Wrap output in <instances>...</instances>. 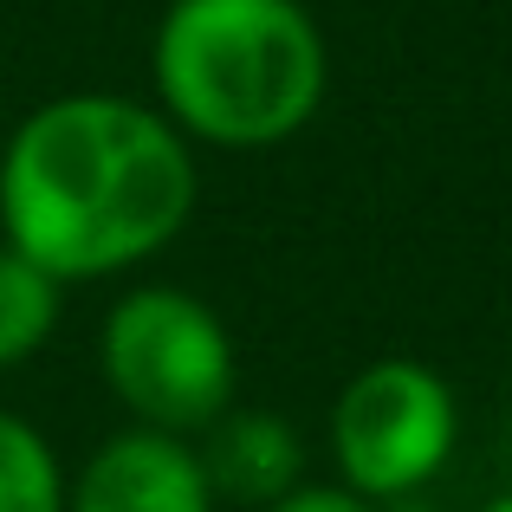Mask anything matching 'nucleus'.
Wrapping results in <instances>:
<instances>
[{"mask_svg":"<svg viewBox=\"0 0 512 512\" xmlns=\"http://www.w3.org/2000/svg\"><path fill=\"white\" fill-rule=\"evenodd\" d=\"M195 201V143L124 91L46 98L0 150V240L59 286L156 260Z\"/></svg>","mask_w":512,"mask_h":512,"instance_id":"obj_1","label":"nucleus"},{"mask_svg":"<svg viewBox=\"0 0 512 512\" xmlns=\"http://www.w3.org/2000/svg\"><path fill=\"white\" fill-rule=\"evenodd\" d=\"M150 72L156 111L188 143L273 150L318 117L331 52L305 0H169Z\"/></svg>","mask_w":512,"mask_h":512,"instance_id":"obj_2","label":"nucleus"},{"mask_svg":"<svg viewBox=\"0 0 512 512\" xmlns=\"http://www.w3.org/2000/svg\"><path fill=\"white\" fill-rule=\"evenodd\" d=\"M98 363L111 396L137 415V428L201 435L234 409V338L221 312L182 286H137L104 312Z\"/></svg>","mask_w":512,"mask_h":512,"instance_id":"obj_3","label":"nucleus"},{"mask_svg":"<svg viewBox=\"0 0 512 512\" xmlns=\"http://www.w3.org/2000/svg\"><path fill=\"white\" fill-rule=\"evenodd\" d=\"M461 402L448 376L415 357H376L331 402V461L357 500H409L448 467Z\"/></svg>","mask_w":512,"mask_h":512,"instance_id":"obj_4","label":"nucleus"},{"mask_svg":"<svg viewBox=\"0 0 512 512\" xmlns=\"http://www.w3.org/2000/svg\"><path fill=\"white\" fill-rule=\"evenodd\" d=\"M65 512H214V487L182 435L124 428L78 467Z\"/></svg>","mask_w":512,"mask_h":512,"instance_id":"obj_5","label":"nucleus"},{"mask_svg":"<svg viewBox=\"0 0 512 512\" xmlns=\"http://www.w3.org/2000/svg\"><path fill=\"white\" fill-rule=\"evenodd\" d=\"M201 474H208L214 500H240V506H273L292 487H305V441L286 415L273 409H227L201 428Z\"/></svg>","mask_w":512,"mask_h":512,"instance_id":"obj_6","label":"nucleus"},{"mask_svg":"<svg viewBox=\"0 0 512 512\" xmlns=\"http://www.w3.org/2000/svg\"><path fill=\"white\" fill-rule=\"evenodd\" d=\"M59 279L39 273L20 247L0 240V370L26 363L59 325Z\"/></svg>","mask_w":512,"mask_h":512,"instance_id":"obj_7","label":"nucleus"},{"mask_svg":"<svg viewBox=\"0 0 512 512\" xmlns=\"http://www.w3.org/2000/svg\"><path fill=\"white\" fill-rule=\"evenodd\" d=\"M0 512H65L59 454L13 409H0Z\"/></svg>","mask_w":512,"mask_h":512,"instance_id":"obj_8","label":"nucleus"},{"mask_svg":"<svg viewBox=\"0 0 512 512\" xmlns=\"http://www.w3.org/2000/svg\"><path fill=\"white\" fill-rule=\"evenodd\" d=\"M266 512H376V506L357 500L350 487H292L286 500H273Z\"/></svg>","mask_w":512,"mask_h":512,"instance_id":"obj_9","label":"nucleus"},{"mask_svg":"<svg viewBox=\"0 0 512 512\" xmlns=\"http://www.w3.org/2000/svg\"><path fill=\"white\" fill-rule=\"evenodd\" d=\"M480 512H512V493H500V500H487Z\"/></svg>","mask_w":512,"mask_h":512,"instance_id":"obj_10","label":"nucleus"}]
</instances>
